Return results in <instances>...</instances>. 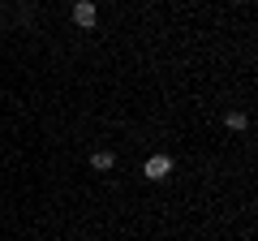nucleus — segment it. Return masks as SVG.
<instances>
[{"label": "nucleus", "instance_id": "1", "mask_svg": "<svg viewBox=\"0 0 258 241\" xmlns=\"http://www.w3.org/2000/svg\"><path fill=\"white\" fill-rule=\"evenodd\" d=\"M142 176H147V181H168V176H172V155H151L147 164H142Z\"/></svg>", "mask_w": 258, "mask_h": 241}, {"label": "nucleus", "instance_id": "2", "mask_svg": "<svg viewBox=\"0 0 258 241\" xmlns=\"http://www.w3.org/2000/svg\"><path fill=\"white\" fill-rule=\"evenodd\" d=\"M99 22V9H95V0H74V26L91 30Z\"/></svg>", "mask_w": 258, "mask_h": 241}, {"label": "nucleus", "instance_id": "3", "mask_svg": "<svg viewBox=\"0 0 258 241\" xmlns=\"http://www.w3.org/2000/svg\"><path fill=\"white\" fill-rule=\"evenodd\" d=\"M224 125H228L232 134H245V130H249V116H245V112H241V108H232L228 116H224Z\"/></svg>", "mask_w": 258, "mask_h": 241}, {"label": "nucleus", "instance_id": "4", "mask_svg": "<svg viewBox=\"0 0 258 241\" xmlns=\"http://www.w3.org/2000/svg\"><path fill=\"white\" fill-rule=\"evenodd\" d=\"M91 168H95V172H112V168H116V155H112V151H95Z\"/></svg>", "mask_w": 258, "mask_h": 241}, {"label": "nucleus", "instance_id": "5", "mask_svg": "<svg viewBox=\"0 0 258 241\" xmlns=\"http://www.w3.org/2000/svg\"><path fill=\"white\" fill-rule=\"evenodd\" d=\"M0 22H5V5H0Z\"/></svg>", "mask_w": 258, "mask_h": 241}]
</instances>
